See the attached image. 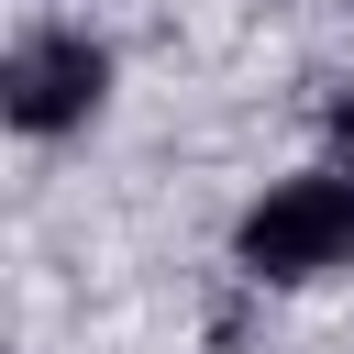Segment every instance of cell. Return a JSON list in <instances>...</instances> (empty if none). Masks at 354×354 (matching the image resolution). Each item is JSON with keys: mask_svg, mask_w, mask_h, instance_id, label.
Segmentation results:
<instances>
[{"mask_svg": "<svg viewBox=\"0 0 354 354\" xmlns=\"http://www.w3.org/2000/svg\"><path fill=\"white\" fill-rule=\"evenodd\" d=\"M232 266L254 288H321L354 266V177L343 166H310V177H277L243 221H232Z\"/></svg>", "mask_w": 354, "mask_h": 354, "instance_id": "6da1fadb", "label": "cell"}, {"mask_svg": "<svg viewBox=\"0 0 354 354\" xmlns=\"http://www.w3.org/2000/svg\"><path fill=\"white\" fill-rule=\"evenodd\" d=\"M321 133H332V166H343V177H354V77H343V88H332V111H321Z\"/></svg>", "mask_w": 354, "mask_h": 354, "instance_id": "3957f363", "label": "cell"}, {"mask_svg": "<svg viewBox=\"0 0 354 354\" xmlns=\"http://www.w3.org/2000/svg\"><path fill=\"white\" fill-rule=\"evenodd\" d=\"M100 100H111V44H100V33H77V22L22 33V44H11V66H0V111H11V133H33V144H55V133L100 122Z\"/></svg>", "mask_w": 354, "mask_h": 354, "instance_id": "7a4b0ae2", "label": "cell"}]
</instances>
